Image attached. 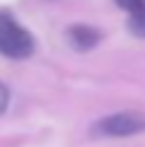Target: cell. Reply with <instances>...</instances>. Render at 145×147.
<instances>
[{
    "mask_svg": "<svg viewBox=\"0 0 145 147\" xmlns=\"http://www.w3.org/2000/svg\"><path fill=\"white\" fill-rule=\"evenodd\" d=\"M7 106H10V92H7V87H5L3 82H0V116L7 111Z\"/></svg>",
    "mask_w": 145,
    "mask_h": 147,
    "instance_id": "obj_6",
    "label": "cell"
},
{
    "mask_svg": "<svg viewBox=\"0 0 145 147\" xmlns=\"http://www.w3.org/2000/svg\"><path fill=\"white\" fill-rule=\"evenodd\" d=\"M70 41H72V46L77 48V51H87V48H92L97 46V41H99V32L92 27H85V24H77V27H72L70 32Z\"/></svg>",
    "mask_w": 145,
    "mask_h": 147,
    "instance_id": "obj_3",
    "label": "cell"
},
{
    "mask_svg": "<svg viewBox=\"0 0 145 147\" xmlns=\"http://www.w3.org/2000/svg\"><path fill=\"white\" fill-rule=\"evenodd\" d=\"M145 130V118L140 113L123 111V113H114L106 116L97 123V133L109 138H123V135H136V133Z\"/></svg>",
    "mask_w": 145,
    "mask_h": 147,
    "instance_id": "obj_2",
    "label": "cell"
},
{
    "mask_svg": "<svg viewBox=\"0 0 145 147\" xmlns=\"http://www.w3.org/2000/svg\"><path fill=\"white\" fill-rule=\"evenodd\" d=\"M114 3H116L119 7L128 10L131 15H133V12H138V10H145V0H114Z\"/></svg>",
    "mask_w": 145,
    "mask_h": 147,
    "instance_id": "obj_5",
    "label": "cell"
},
{
    "mask_svg": "<svg viewBox=\"0 0 145 147\" xmlns=\"http://www.w3.org/2000/svg\"><path fill=\"white\" fill-rule=\"evenodd\" d=\"M131 32L136 36H145V10H138L131 15V22H128Z\"/></svg>",
    "mask_w": 145,
    "mask_h": 147,
    "instance_id": "obj_4",
    "label": "cell"
},
{
    "mask_svg": "<svg viewBox=\"0 0 145 147\" xmlns=\"http://www.w3.org/2000/svg\"><path fill=\"white\" fill-rule=\"evenodd\" d=\"M0 53L22 60L34 53V39L10 12H0Z\"/></svg>",
    "mask_w": 145,
    "mask_h": 147,
    "instance_id": "obj_1",
    "label": "cell"
}]
</instances>
